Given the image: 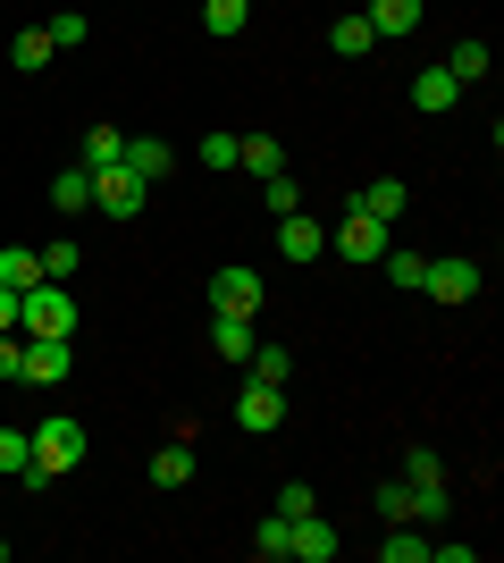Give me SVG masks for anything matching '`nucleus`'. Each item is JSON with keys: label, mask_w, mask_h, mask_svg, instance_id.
<instances>
[{"label": "nucleus", "mask_w": 504, "mask_h": 563, "mask_svg": "<svg viewBox=\"0 0 504 563\" xmlns=\"http://www.w3.org/2000/svg\"><path fill=\"white\" fill-rule=\"evenodd\" d=\"M253 345H261V336H253V320H236V311H211V353H219V362H244Z\"/></svg>", "instance_id": "2eb2a0df"}, {"label": "nucleus", "mask_w": 504, "mask_h": 563, "mask_svg": "<svg viewBox=\"0 0 504 563\" xmlns=\"http://www.w3.org/2000/svg\"><path fill=\"white\" fill-rule=\"evenodd\" d=\"M287 555H294V563H328V555H336V521H320V514L287 521Z\"/></svg>", "instance_id": "9d476101"}, {"label": "nucleus", "mask_w": 504, "mask_h": 563, "mask_svg": "<svg viewBox=\"0 0 504 563\" xmlns=\"http://www.w3.org/2000/svg\"><path fill=\"white\" fill-rule=\"evenodd\" d=\"M421 295H429V303H471V295H480V261H462V253L429 261V269H421Z\"/></svg>", "instance_id": "20e7f679"}, {"label": "nucleus", "mask_w": 504, "mask_h": 563, "mask_svg": "<svg viewBox=\"0 0 504 563\" xmlns=\"http://www.w3.org/2000/svg\"><path fill=\"white\" fill-rule=\"evenodd\" d=\"M25 438H34V471H25V488H51L59 471H76V463H85V421H68V412L34 421Z\"/></svg>", "instance_id": "f257e3e1"}, {"label": "nucleus", "mask_w": 504, "mask_h": 563, "mask_svg": "<svg viewBox=\"0 0 504 563\" xmlns=\"http://www.w3.org/2000/svg\"><path fill=\"white\" fill-rule=\"evenodd\" d=\"M85 202H93V168H59V177H51V211H85Z\"/></svg>", "instance_id": "a211bd4d"}, {"label": "nucleus", "mask_w": 504, "mask_h": 563, "mask_svg": "<svg viewBox=\"0 0 504 563\" xmlns=\"http://www.w3.org/2000/svg\"><path fill=\"white\" fill-rule=\"evenodd\" d=\"M278 253L287 261H320L328 253V228H320L312 211H278Z\"/></svg>", "instance_id": "1a4fd4ad"}, {"label": "nucleus", "mask_w": 504, "mask_h": 563, "mask_svg": "<svg viewBox=\"0 0 504 563\" xmlns=\"http://www.w3.org/2000/svg\"><path fill=\"white\" fill-rule=\"evenodd\" d=\"M18 336H76V295L59 278L25 286L18 295Z\"/></svg>", "instance_id": "f03ea898"}, {"label": "nucleus", "mask_w": 504, "mask_h": 563, "mask_svg": "<svg viewBox=\"0 0 504 563\" xmlns=\"http://www.w3.org/2000/svg\"><path fill=\"white\" fill-rule=\"evenodd\" d=\"M404 202H412L404 177H370V186L354 194V211H361V219H379V228H395V219H404Z\"/></svg>", "instance_id": "9b49d317"}, {"label": "nucleus", "mask_w": 504, "mask_h": 563, "mask_svg": "<svg viewBox=\"0 0 504 563\" xmlns=\"http://www.w3.org/2000/svg\"><path fill=\"white\" fill-rule=\"evenodd\" d=\"M404 479H446V463H437L429 446H412V454H404Z\"/></svg>", "instance_id": "72a5a7b5"}, {"label": "nucleus", "mask_w": 504, "mask_h": 563, "mask_svg": "<svg viewBox=\"0 0 504 563\" xmlns=\"http://www.w3.org/2000/svg\"><path fill=\"white\" fill-rule=\"evenodd\" d=\"M0 329H18V295L9 286H0Z\"/></svg>", "instance_id": "c9c22d12"}, {"label": "nucleus", "mask_w": 504, "mask_h": 563, "mask_svg": "<svg viewBox=\"0 0 504 563\" xmlns=\"http://www.w3.org/2000/svg\"><path fill=\"white\" fill-rule=\"evenodd\" d=\"M387 530H395V539H379V555H387V563H421V555H429V539H421L412 521H387Z\"/></svg>", "instance_id": "5701e85b"}, {"label": "nucleus", "mask_w": 504, "mask_h": 563, "mask_svg": "<svg viewBox=\"0 0 504 563\" xmlns=\"http://www.w3.org/2000/svg\"><path fill=\"white\" fill-rule=\"evenodd\" d=\"M328 253H345L354 269H379V253H387V228H379V219H361V211H345V228L328 235Z\"/></svg>", "instance_id": "39448f33"}, {"label": "nucleus", "mask_w": 504, "mask_h": 563, "mask_svg": "<svg viewBox=\"0 0 504 563\" xmlns=\"http://www.w3.org/2000/svg\"><path fill=\"white\" fill-rule=\"evenodd\" d=\"M186 479H193V446L177 438V446L152 454V488H186Z\"/></svg>", "instance_id": "aec40b11"}, {"label": "nucleus", "mask_w": 504, "mask_h": 563, "mask_svg": "<svg viewBox=\"0 0 504 563\" xmlns=\"http://www.w3.org/2000/svg\"><path fill=\"white\" fill-rule=\"evenodd\" d=\"M9 59H18V68H51V34H43V25H25L18 43H9Z\"/></svg>", "instance_id": "a878e982"}, {"label": "nucleus", "mask_w": 504, "mask_h": 563, "mask_svg": "<svg viewBox=\"0 0 504 563\" xmlns=\"http://www.w3.org/2000/svg\"><path fill=\"white\" fill-rule=\"evenodd\" d=\"M412 488V521H421V530H437V521H446V505H455V496H446V479H404Z\"/></svg>", "instance_id": "6ab92c4d"}, {"label": "nucleus", "mask_w": 504, "mask_h": 563, "mask_svg": "<svg viewBox=\"0 0 504 563\" xmlns=\"http://www.w3.org/2000/svg\"><path fill=\"white\" fill-rule=\"evenodd\" d=\"M18 362H25V336H18V329H0V378H18Z\"/></svg>", "instance_id": "f704fd0d"}, {"label": "nucleus", "mask_w": 504, "mask_h": 563, "mask_svg": "<svg viewBox=\"0 0 504 563\" xmlns=\"http://www.w3.org/2000/svg\"><path fill=\"white\" fill-rule=\"evenodd\" d=\"M0 563H9V539H0Z\"/></svg>", "instance_id": "e433bc0d"}, {"label": "nucleus", "mask_w": 504, "mask_h": 563, "mask_svg": "<svg viewBox=\"0 0 504 563\" xmlns=\"http://www.w3.org/2000/svg\"><path fill=\"white\" fill-rule=\"evenodd\" d=\"M361 18H370V34H379V43H404L412 25H421V0H370Z\"/></svg>", "instance_id": "4468645a"}, {"label": "nucleus", "mask_w": 504, "mask_h": 563, "mask_svg": "<svg viewBox=\"0 0 504 563\" xmlns=\"http://www.w3.org/2000/svg\"><path fill=\"white\" fill-rule=\"evenodd\" d=\"M0 286H9V295L43 286V253H34V244H0Z\"/></svg>", "instance_id": "dca6fc26"}, {"label": "nucleus", "mask_w": 504, "mask_h": 563, "mask_svg": "<svg viewBox=\"0 0 504 563\" xmlns=\"http://www.w3.org/2000/svg\"><path fill=\"white\" fill-rule=\"evenodd\" d=\"M43 34H51V51H76V43H85V9H59Z\"/></svg>", "instance_id": "c756f323"}, {"label": "nucleus", "mask_w": 504, "mask_h": 563, "mask_svg": "<svg viewBox=\"0 0 504 563\" xmlns=\"http://www.w3.org/2000/svg\"><path fill=\"white\" fill-rule=\"evenodd\" d=\"M269 514H278V521H303V514H320V496L303 488V479H287V488H278V505H269Z\"/></svg>", "instance_id": "cd10ccee"}, {"label": "nucleus", "mask_w": 504, "mask_h": 563, "mask_svg": "<svg viewBox=\"0 0 504 563\" xmlns=\"http://www.w3.org/2000/svg\"><path fill=\"white\" fill-rule=\"evenodd\" d=\"M76 269H85V253H76V244H43V278H59V286H68Z\"/></svg>", "instance_id": "2f4dec72"}, {"label": "nucleus", "mask_w": 504, "mask_h": 563, "mask_svg": "<svg viewBox=\"0 0 504 563\" xmlns=\"http://www.w3.org/2000/svg\"><path fill=\"white\" fill-rule=\"evenodd\" d=\"M193 161L211 168V177H227V168H236V135H202V143H193Z\"/></svg>", "instance_id": "bb28decb"}, {"label": "nucleus", "mask_w": 504, "mask_h": 563, "mask_svg": "<svg viewBox=\"0 0 504 563\" xmlns=\"http://www.w3.org/2000/svg\"><path fill=\"white\" fill-rule=\"evenodd\" d=\"M126 168H135V177H144V186H160L168 168H177V152H168L160 135H126V152H119Z\"/></svg>", "instance_id": "ddd939ff"}, {"label": "nucleus", "mask_w": 504, "mask_h": 563, "mask_svg": "<svg viewBox=\"0 0 504 563\" xmlns=\"http://www.w3.org/2000/svg\"><path fill=\"white\" fill-rule=\"evenodd\" d=\"M261 202H269V211H303V194H294L287 168H278V177H261Z\"/></svg>", "instance_id": "473e14b6"}, {"label": "nucleus", "mask_w": 504, "mask_h": 563, "mask_svg": "<svg viewBox=\"0 0 504 563\" xmlns=\"http://www.w3.org/2000/svg\"><path fill=\"white\" fill-rule=\"evenodd\" d=\"M236 421L253 429V438H269V429L287 421V387H269V378H244V396H236Z\"/></svg>", "instance_id": "0eeeda50"}, {"label": "nucleus", "mask_w": 504, "mask_h": 563, "mask_svg": "<svg viewBox=\"0 0 504 563\" xmlns=\"http://www.w3.org/2000/svg\"><path fill=\"white\" fill-rule=\"evenodd\" d=\"M244 18H253V0H202V34H244Z\"/></svg>", "instance_id": "412c9836"}, {"label": "nucleus", "mask_w": 504, "mask_h": 563, "mask_svg": "<svg viewBox=\"0 0 504 563\" xmlns=\"http://www.w3.org/2000/svg\"><path fill=\"white\" fill-rule=\"evenodd\" d=\"M25 471H34V438H25V429H0V479L25 488Z\"/></svg>", "instance_id": "4be33fe9"}, {"label": "nucleus", "mask_w": 504, "mask_h": 563, "mask_svg": "<svg viewBox=\"0 0 504 563\" xmlns=\"http://www.w3.org/2000/svg\"><path fill=\"white\" fill-rule=\"evenodd\" d=\"M328 51H336V59H370V51H379L370 18H361V9H354V18H336V25H328Z\"/></svg>", "instance_id": "f3484780"}, {"label": "nucleus", "mask_w": 504, "mask_h": 563, "mask_svg": "<svg viewBox=\"0 0 504 563\" xmlns=\"http://www.w3.org/2000/svg\"><path fill=\"white\" fill-rule=\"evenodd\" d=\"M68 336H25V362H18V378L25 387H59V378H68Z\"/></svg>", "instance_id": "423d86ee"}, {"label": "nucleus", "mask_w": 504, "mask_h": 563, "mask_svg": "<svg viewBox=\"0 0 504 563\" xmlns=\"http://www.w3.org/2000/svg\"><path fill=\"white\" fill-rule=\"evenodd\" d=\"M370 505H379V521H412V488H404V471H395V479H379V496H370Z\"/></svg>", "instance_id": "393cba45"}, {"label": "nucleus", "mask_w": 504, "mask_h": 563, "mask_svg": "<svg viewBox=\"0 0 504 563\" xmlns=\"http://www.w3.org/2000/svg\"><path fill=\"white\" fill-rule=\"evenodd\" d=\"M253 555H261V563H287V521H278V514L253 530Z\"/></svg>", "instance_id": "7c9ffc66"}, {"label": "nucleus", "mask_w": 504, "mask_h": 563, "mask_svg": "<svg viewBox=\"0 0 504 563\" xmlns=\"http://www.w3.org/2000/svg\"><path fill=\"white\" fill-rule=\"evenodd\" d=\"M119 152H126V135H119V126H93V135H85V168H110Z\"/></svg>", "instance_id": "c85d7f7f"}, {"label": "nucleus", "mask_w": 504, "mask_h": 563, "mask_svg": "<svg viewBox=\"0 0 504 563\" xmlns=\"http://www.w3.org/2000/svg\"><path fill=\"white\" fill-rule=\"evenodd\" d=\"M455 101H462V85L446 68H421V76H412V110H421V118H446Z\"/></svg>", "instance_id": "f8f14e48"}, {"label": "nucleus", "mask_w": 504, "mask_h": 563, "mask_svg": "<svg viewBox=\"0 0 504 563\" xmlns=\"http://www.w3.org/2000/svg\"><path fill=\"white\" fill-rule=\"evenodd\" d=\"M211 311L253 320V311H261V269H219V278H211Z\"/></svg>", "instance_id": "6e6552de"}, {"label": "nucleus", "mask_w": 504, "mask_h": 563, "mask_svg": "<svg viewBox=\"0 0 504 563\" xmlns=\"http://www.w3.org/2000/svg\"><path fill=\"white\" fill-rule=\"evenodd\" d=\"M152 202V186L135 177L126 161H110V168H93V211H110V219H135Z\"/></svg>", "instance_id": "7ed1b4c3"}, {"label": "nucleus", "mask_w": 504, "mask_h": 563, "mask_svg": "<svg viewBox=\"0 0 504 563\" xmlns=\"http://www.w3.org/2000/svg\"><path fill=\"white\" fill-rule=\"evenodd\" d=\"M446 76H455V85H488V43H455Z\"/></svg>", "instance_id": "b1692460"}]
</instances>
